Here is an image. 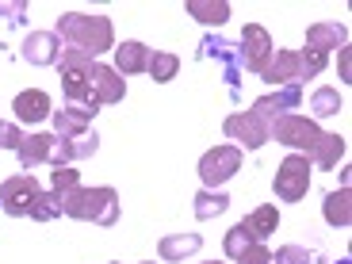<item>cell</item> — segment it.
Here are the masks:
<instances>
[{
    "label": "cell",
    "instance_id": "cell-1",
    "mask_svg": "<svg viewBox=\"0 0 352 264\" xmlns=\"http://www.w3.org/2000/svg\"><path fill=\"white\" fill-rule=\"evenodd\" d=\"M100 150V138L96 134H80V138H58V134H23L19 142V165L23 168H38V165H54L62 168L69 161H80V157H92Z\"/></svg>",
    "mask_w": 352,
    "mask_h": 264
},
{
    "label": "cell",
    "instance_id": "cell-2",
    "mask_svg": "<svg viewBox=\"0 0 352 264\" xmlns=\"http://www.w3.org/2000/svg\"><path fill=\"white\" fill-rule=\"evenodd\" d=\"M54 35L69 43V50H85V54H104L115 46V27L107 16H85V12H65L54 27Z\"/></svg>",
    "mask_w": 352,
    "mask_h": 264
},
{
    "label": "cell",
    "instance_id": "cell-3",
    "mask_svg": "<svg viewBox=\"0 0 352 264\" xmlns=\"http://www.w3.org/2000/svg\"><path fill=\"white\" fill-rule=\"evenodd\" d=\"M62 214L96 226H115L119 222V192L115 188H73L62 195Z\"/></svg>",
    "mask_w": 352,
    "mask_h": 264
},
{
    "label": "cell",
    "instance_id": "cell-4",
    "mask_svg": "<svg viewBox=\"0 0 352 264\" xmlns=\"http://www.w3.org/2000/svg\"><path fill=\"white\" fill-rule=\"evenodd\" d=\"M322 126L314 123V119H307V115H283V119H276L272 123V138L280 142V146H287V150L302 153V157H310L314 153V146L322 142Z\"/></svg>",
    "mask_w": 352,
    "mask_h": 264
},
{
    "label": "cell",
    "instance_id": "cell-5",
    "mask_svg": "<svg viewBox=\"0 0 352 264\" xmlns=\"http://www.w3.org/2000/svg\"><path fill=\"white\" fill-rule=\"evenodd\" d=\"M310 157H302V153H287V157L280 161V168H276L272 176V192L280 203H299L302 195L310 192Z\"/></svg>",
    "mask_w": 352,
    "mask_h": 264
},
{
    "label": "cell",
    "instance_id": "cell-6",
    "mask_svg": "<svg viewBox=\"0 0 352 264\" xmlns=\"http://www.w3.org/2000/svg\"><path fill=\"white\" fill-rule=\"evenodd\" d=\"M38 195H43V184L35 180V173H19V176H8L0 184V207L12 219H31Z\"/></svg>",
    "mask_w": 352,
    "mask_h": 264
},
{
    "label": "cell",
    "instance_id": "cell-7",
    "mask_svg": "<svg viewBox=\"0 0 352 264\" xmlns=\"http://www.w3.org/2000/svg\"><path fill=\"white\" fill-rule=\"evenodd\" d=\"M241 161H245V153H241L238 146H214V150H207L199 157V180H203V188L219 192L230 176L241 173Z\"/></svg>",
    "mask_w": 352,
    "mask_h": 264
},
{
    "label": "cell",
    "instance_id": "cell-8",
    "mask_svg": "<svg viewBox=\"0 0 352 264\" xmlns=\"http://www.w3.org/2000/svg\"><path fill=\"white\" fill-rule=\"evenodd\" d=\"M92 54L85 50H62V88L69 104H92V92H88V69H92Z\"/></svg>",
    "mask_w": 352,
    "mask_h": 264
},
{
    "label": "cell",
    "instance_id": "cell-9",
    "mask_svg": "<svg viewBox=\"0 0 352 264\" xmlns=\"http://www.w3.org/2000/svg\"><path fill=\"white\" fill-rule=\"evenodd\" d=\"M199 58H214L222 62V80H230V92L238 96V77H241V46L230 43L222 35H203L199 43Z\"/></svg>",
    "mask_w": 352,
    "mask_h": 264
},
{
    "label": "cell",
    "instance_id": "cell-10",
    "mask_svg": "<svg viewBox=\"0 0 352 264\" xmlns=\"http://www.w3.org/2000/svg\"><path fill=\"white\" fill-rule=\"evenodd\" d=\"M256 77L264 80V85H302V80H310L307 65H302L299 50H272V58H268V65H264Z\"/></svg>",
    "mask_w": 352,
    "mask_h": 264
},
{
    "label": "cell",
    "instance_id": "cell-11",
    "mask_svg": "<svg viewBox=\"0 0 352 264\" xmlns=\"http://www.w3.org/2000/svg\"><path fill=\"white\" fill-rule=\"evenodd\" d=\"M222 131H226L230 142H238V150H241V146H245V150H261L264 142H272L268 123L256 119L253 111H234L226 123H222Z\"/></svg>",
    "mask_w": 352,
    "mask_h": 264
},
{
    "label": "cell",
    "instance_id": "cell-12",
    "mask_svg": "<svg viewBox=\"0 0 352 264\" xmlns=\"http://www.w3.org/2000/svg\"><path fill=\"white\" fill-rule=\"evenodd\" d=\"M299 104H302V85H280L276 92H264V96L256 100L253 115H256V119H264V123H268V131H272L276 119L291 115Z\"/></svg>",
    "mask_w": 352,
    "mask_h": 264
},
{
    "label": "cell",
    "instance_id": "cell-13",
    "mask_svg": "<svg viewBox=\"0 0 352 264\" xmlns=\"http://www.w3.org/2000/svg\"><path fill=\"white\" fill-rule=\"evenodd\" d=\"M241 69L249 73H261L264 65H268V58H272V35L264 31L261 23H245V31H241Z\"/></svg>",
    "mask_w": 352,
    "mask_h": 264
},
{
    "label": "cell",
    "instance_id": "cell-14",
    "mask_svg": "<svg viewBox=\"0 0 352 264\" xmlns=\"http://www.w3.org/2000/svg\"><path fill=\"white\" fill-rule=\"evenodd\" d=\"M88 92H92V104H96V107H104V104H119V100L126 96V80L119 77V73H115L111 65L92 62V69H88Z\"/></svg>",
    "mask_w": 352,
    "mask_h": 264
},
{
    "label": "cell",
    "instance_id": "cell-15",
    "mask_svg": "<svg viewBox=\"0 0 352 264\" xmlns=\"http://www.w3.org/2000/svg\"><path fill=\"white\" fill-rule=\"evenodd\" d=\"M100 107L96 104H65L62 111H54V131H58V138H80V134H88V126H92V119H96Z\"/></svg>",
    "mask_w": 352,
    "mask_h": 264
},
{
    "label": "cell",
    "instance_id": "cell-16",
    "mask_svg": "<svg viewBox=\"0 0 352 264\" xmlns=\"http://www.w3.org/2000/svg\"><path fill=\"white\" fill-rule=\"evenodd\" d=\"M19 58L31 65H58L62 62V38L54 35V31H31L23 38V50Z\"/></svg>",
    "mask_w": 352,
    "mask_h": 264
},
{
    "label": "cell",
    "instance_id": "cell-17",
    "mask_svg": "<svg viewBox=\"0 0 352 264\" xmlns=\"http://www.w3.org/2000/svg\"><path fill=\"white\" fill-rule=\"evenodd\" d=\"M344 38H349V27L337 23V19L307 27V50H318V54H326V58H329V50H344Z\"/></svg>",
    "mask_w": 352,
    "mask_h": 264
},
{
    "label": "cell",
    "instance_id": "cell-18",
    "mask_svg": "<svg viewBox=\"0 0 352 264\" xmlns=\"http://www.w3.org/2000/svg\"><path fill=\"white\" fill-rule=\"evenodd\" d=\"M12 111H16L19 123H43L46 115H54V104L43 88H27V92H19L12 100Z\"/></svg>",
    "mask_w": 352,
    "mask_h": 264
},
{
    "label": "cell",
    "instance_id": "cell-19",
    "mask_svg": "<svg viewBox=\"0 0 352 264\" xmlns=\"http://www.w3.org/2000/svg\"><path fill=\"white\" fill-rule=\"evenodd\" d=\"M241 226H245V234L253 241H268L280 230V211H276V203H261L256 211H249L245 219H241Z\"/></svg>",
    "mask_w": 352,
    "mask_h": 264
},
{
    "label": "cell",
    "instance_id": "cell-20",
    "mask_svg": "<svg viewBox=\"0 0 352 264\" xmlns=\"http://www.w3.org/2000/svg\"><path fill=\"white\" fill-rule=\"evenodd\" d=\"M150 46L146 43H123L115 46V65L111 69L119 73V77H131V73H146V65H150Z\"/></svg>",
    "mask_w": 352,
    "mask_h": 264
},
{
    "label": "cell",
    "instance_id": "cell-21",
    "mask_svg": "<svg viewBox=\"0 0 352 264\" xmlns=\"http://www.w3.org/2000/svg\"><path fill=\"white\" fill-rule=\"evenodd\" d=\"M203 249V238L199 234H165L157 241V256L161 261H184V256L199 253Z\"/></svg>",
    "mask_w": 352,
    "mask_h": 264
},
{
    "label": "cell",
    "instance_id": "cell-22",
    "mask_svg": "<svg viewBox=\"0 0 352 264\" xmlns=\"http://www.w3.org/2000/svg\"><path fill=\"white\" fill-rule=\"evenodd\" d=\"M322 214H326L329 226H349V222H352V195H349V188L329 192L326 203H322Z\"/></svg>",
    "mask_w": 352,
    "mask_h": 264
},
{
    "label": "cell",
    "instance_id": "cell-23",
    "mask_svg": "<svg viewBox=\"0 0 352 264\" xmlns=\"http://www.w3.org/2000/svg\"><path fill=\"white\" fill-rule=\"evenodd\" d=\"M188 16L207 27H222L230 19V4L226 0H188Z\"/></svg>",
    "mask_w": 352,
    "mask_h": 264
},
{
    "label": "cell",
    "instance_id": "cell-24",
    "mask_svg": "<svg viewBox=\"0 0 352 264\" xmlns=\"http://www.w3.org/2000/svg\"><path fill=\"white\" fill-rule=\"evenodd\" d=\"M344 157V138L341 134H322V142L314 146V153H310V165L318 168H337V161Z\"/></svg>",
    "mask_w": 352,
    "mask_h": 264
},
{
    "label": "cell",
    "instance_id": "cell-25",
    "mask_svg": "<svg viewBox=\"0 0 352 264\" xmlns=\"http://www.w3.org/2000/svg\"><path fill=\"white\" fill-rule=\"evenodd\" d=\"M226 207H230V195L226 192H211V188H203V192L195 195V219H199V222L219 219Z\"/></svg>",
    "mask_w": 352,
    "mask_h": 264
},
{
    "label": "cell",
    "instance_id": "cell-26",
    "mask_svg": "<svg viewBox=\"0 0 352 264\" xmlns=\"http://www.w3.org/2000/svg\"><path fill=\"white\" fill-rule=\"evenodd\" d=\"M176 69H180V58L168 50H153L150 54V65H146V73H150L157 85H168V80L176 77Z\"/></svg>",
    "mask_w": 352,
    "mask_h": 264
},
{
    "label": "cell",
    "instance_id": "cell-27",
    "mask_svg": "<svg viewBox=\"0 0 352 264\" xmlns=\"http://www.w3.org/2000/svg\"><path fill=\"white\" fill-rule=\"evenodd\" d=\"M344 107L341 92L337 88H318L314 96H310V111H314V123L318 119H329V115H337Z\"/></svg>",
    "mask_w": 352,
    "mask_h": 264
},
{
    "label": "cell",
    "instance_id": "cell-28",
    "mask_svg": "<svg viewBox=\"0 0 352 264\" xmlns=\"http://www.w3.org/2000/svg\"><path fill=\"white\" fill-rule=\"evenodd\" d=\"M249 245H256V241L245 234V226H241V222H238V226H230V230H226V241H222V249H226L230 261H238V256L245 253Z\"/></svg>",
    "mask_w": 352,
    "mask_h": 264
},
{
    "label": "cell",
    "instance_id": "cell-29",
    "mask_svg": "<svg viewBox=\"0 0 352 264\" xmlns=\"http://www.w3.org/2000/svg\"><path fill=\"white\" fill-rule=\"evenodd\" d=\"M62 214V195L58 192H43L38 195V203H35V211H31V219L35 222H50V219H58Z\"/></svg>",
    "mask_w": 352,
    "mask_h": 264
},
{
    "label": "cell",
    "instance_id": "cell-30",
    "mask_svg": "<svg viewBox=\"0 0 352 264\" xmlns=\"http://www.w3.org/2000/svg\"><path fill=\"white\" fill-rule=\"evenodd\" d=\"M73 188H80V173H77V168L62 165V168H54V173H50V192L65 195V192H73Z\"/></svg>",
    "mask_w": 352,
    "mask_h": 264
},
{
    "label": "cell",
    "instance_id": "cell-31",
    "mask_svg": "<svg viewBox=\"0 0 352 264\" xmlns=\"http://www.w3.org/2000/svg\"><path fill=\"white\" fill-rule=\"evenodd\" d=\"M272 264H314V256H310L302 245H280L272 253Z\"/></svg>",
    "mask_w": 352,
    "mask_h": 264
},
{
    "label": "cell",
    "instance_id": "cell-32",
    "mask_svg": "<svg viewBox=\"0 0 352 264\" xmlns=\"http://www.w3.org/2000/svg\"><path fill=\"white\" fill-rule=\"evenodd\" d=\"M238 264H272V249L264 245V241H256V245H249L245 253L238 256Z\"/></svg>",
    "mask_w": 352,
    "mask_h": 264
},
{
    "label": "cell",
    "instance_id": "cell-33",
    "mask_svg": "<svg viewBox=\"0 0 352 264\" xmlns=\"http://www.w3.org/2000/svg\"><path fill=\"white\" fill-rule=\"evenodd\" d=\"M19 142H23V131L16 123H4L0 119V150H19Z\"/></svg>",
    "mask_w": 352,
    "mask_h": 264
},
{
    "label": "cell",
    "instance_id": "cell-34",
    "mask_svg": "<svg viewBox=\"0 0 352 264\" xmlns=\"http://www.w3.org/2000/svg\"><path fill=\"white\" fill-rule=\"evenodd\" d=\"M0 16L8 19V23H23V16H27V0H0Z\"/></svg>",
    "mask_w": 352,
    "mask_h": 264
},
{
    "label": "cell",
    "instance_id": "cell-35",
    "mask_svg": "<svg viewBox=\"0 0 352 264\" xmlns=\"http://www.w3.org/2000/svg\"><path fill=\"white\" fill-rule=\"evenodd\" d=\"M299 58H302V65H307L310 77H318V73L326 69V62H329L326 54H318V50H299Z\"/></svg>",
    "mask_w": 352,
    "mask_h": 264
},
{
    "label": "cell",
    "instance_id": "cell-36",
    "mask_svg": "<svg viewBox=\"0 0 352 264\" xmlns=\"http://www.w3.org/2000/svg\"><path fill=\"white\" fill-rule=\"evenodd\" d=\"M341 77L349 80V50H341Z\"/></svg>",
    "mask_w": 352,
    "mask_h": 264
},
{
    "label": "cell",
    "instance_id": "cell-37",
    "mask_svg": "<svg viewBox=\"0 0 352 264\" xmlns=\"http://www.w3.org/2000/svg\"><path fill=\"white\" fill-rule=\"evenodd\" d=\"M207 264H222V261H207Z\"/></svg>",
    "mask_w": 352,
    "mask_h": 264
},
{
    "label": "cell",
    "instance_id": "cell-38",
    "mask_svg": "<svg viewBox=\"0 0 352 264\" xmlns=\"http://www.w3.org/2000/svg\"><path fill=\"white\" fill-rule=\"evenodd\" d=\"M142 264H153V261H142Z\"/></svg>",
    "mask_w": 352,
    "mask_h": 264
},
{
    "label": "cell",
    "instance_id": "cell-39",
    "mask_svg": "<svg viewBox=\"0 0 352 264\" xmlns=\"http://www.w3.org/2000/svg\"><path fill=\"white\" fill-rule=\"evenodd\" d=\"M111 264H119V261H111Z\"/></svg>",
    "mask_w": 352,
    "mask_h": 264
},
{
    "label": "cell",
    "instance_id": "cell-40",
    "mask_svg": "<svg viewBox=\"0 0 352 264\" xmlns=\"http://www.w3.org/2000/svg\"><path fill=\"white\" fill-rule=\"evenodd\" d=\"M341 264H349V261H341Z\"/></svg>",
    "mask_w": 352,
    "mask_h": 264
}]
</instances>
